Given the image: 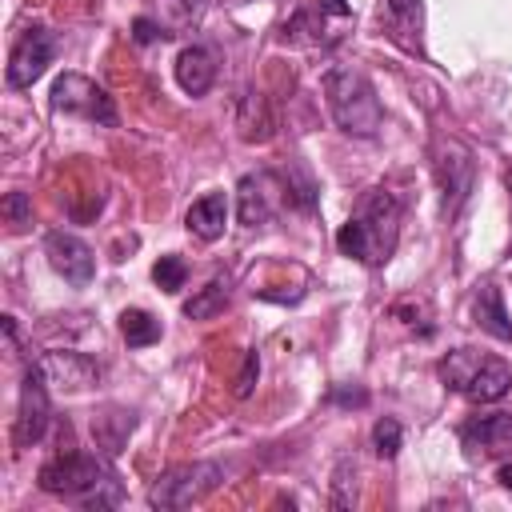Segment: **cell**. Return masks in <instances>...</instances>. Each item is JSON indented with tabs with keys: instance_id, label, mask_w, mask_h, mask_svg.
Returning a JSON list of instances; mask_svg holds the SVG:
<instances>
[{
	"instance_id": "9c48e42d",
	"label": "cell",
	"mask_w": 512,
	"mask_h": 512,
	"mask_svg": "<svg viewBox=\"0 0 512 512\" xmlns=\"http://www.w3.org/2000/svg\"><path fill=\"white\" fill-rule=\"evenodd\" d=\"M44 256H48V264H52L68 284H76V288L92 284V276H96V256H92V248H88L80 236L64 232V228H56V232L44 236Z\"/></svg>"
},
{
	"instance_id": "83f0119b",
	"label": "cell",
	"mask_w": 512,
	"mask_h": 512,
	"mask_svg": "<svg viewBox=\"0 0 512 512\" xmlns=\"http://www.w3.org/2000/svg\"><path fill=\"white\" fill-rule=\"evenodd\" d=\"M256 376H260V356L248 352V356H244V368H240V376H236V396H248L252 384H256Z\"/></svg>"
},
{
	"instance_id": "cb8c5ba5",
	"label": "cell",
	"mask_w": 512,
	"mask_h": 512,
	"mask_svg": "<svg viewBox=\"0 0 512 512\" xmlns=\"http://www.w3.org/2000/svg\"><path fill=\"white\" fill-rule=\"evenodd\" d=\"M152 280L164 288V292H180L184 280H188V264L180 256H160L156 268H152Z\"/></svg>"
},
{
	"instance_id": "277c9868",
	"label": "cell",
	"mask_w": 512,
	"mask_h": 512,
	"mask_svg": "<svg viewBox=\"0 0 512 512\" xmlns=\"http://www.w3.org/2000/svg\"><path fill=\"white\" fill-rule=\"evenodd\" d=\"M220 480H224V468L212 460L176 464L164 476H156V484L148 488V504L152 508H188V504L204 500Z\"/></svg>"
},
{
	"instance_id": "5b68a950",
	"label": "cell",
	"mask_w": 512,
	"mask_h": 512,
	"mask_svg": "<svg viewBox=\"0 0 512 512\" xmlns=\"http://www.w3.org/2000/svg\"><path fill=\"white\" fill-rule=\"evenodd\" d=\"M108 472H104V464L96 460V456H88V452H60V456H52L44 468H40V488L48 492V496H64V500H84L100 480H104Z\"/></svg>"
},
{
	"instance_id": "d4e9b609",
	"label": "cell",
	"mask_w": 512,
	"mask_h": 512,
	"mask_svg": "<svg viewBox=\"0 0 512 512\" xmlns=\"http://www.w3.org/2000/svg\"><path fill=\"white\" fill-rule=\"evenodd\" d=\"M388 12L396 16V24L404 32L420 36V28H424V0H388Z\"/></svg>"
},
{
	"instance_id": "4316f807",
	"label": "cell",
	"mask_w": 512,
	"mask_h": 512,
	"mask_svg": "<svg viewBox=\"0 0 512 512\" xmlns=\"http://www.w3.org/2000/svg\"><path fill=\"white\" fill-rule=\"evenodd\" d=\"M132 36H136V44H152V40H164L168 32H164V24H160V20H152V16H136Z\"/></svg>"
},
{
	"instance_id": "7402d4cb",
	"label": "cell",
	"mask_w": 512,
	"mask_h": 512,
	"mask_svg": "<svg viewBox=\"0 0 512 512\" xmlns=\"http://www.w3.org/2000/svg\"><path fill=\"white\" fill-rule=\"evenodd\" d=\"M328 504H332V508H352V504H356V464H352V460H340V464H336Z\"/></svg>"
},
{
	"instance_id": "f546056e",
	"label": "cell",
	"mask_w": 512,
	"mask_h": 512,
	"mask_svg": "<svg viewBox=\"0 0 512 512\" xmlns=\"http://www.w3.org/2000/svg\"><path fill=\"white\" fill-rule=\"evenodd\" d=\"M496 480H500V488H508V492H512V464H500Z\"/></svg>"
},
{
	"instance_id": "3957f363",
	"label": "cell",
	"mask_w": 512,
	"mask_h": 512,
	"mask_svg": "<svg viewBox=\"0 0 512 512\" xmlns=\"http://www.w3.org/2000/svg\"><path fill=\"white\" fill-rule=\"evenodd\" d=\"M440 380L476 404H492L512 392V364L500 356H488V352L456 348L440 360Z\"/></svg>"
},
{
	"instance_id": "4dcf8cb0",
	"label": "cell",
	"mask_w": 512,
	"mask_h": 512,
	"mask_svg": "<svg viewBox=\"0 0 512 512\" xmlns=\"http://www.w3.org/2000/svg\"><path fill=\"white\" fill-rule=\"evenodd\" d=\"M508 188H512V172H508Z\"/></svg>"
},
{
	"instance_id": "6da1fadb",
	"label": "cell",
	"mask_w": 512,
	"mask_h": 512,
	"mask_svg": "<svg viewBox=\"0 0 512 512\" xmlns=\"http://www.w3.org/2000/svg\"><path fill=\"white\" fill-rule=\"evenodd\" d=\"M400 236V204L388 188H368L360 196V208L340 224L336 248L368 268H380L392 260Z\"/></svg>"
},
{
	"instance_id": "44dd1931",
	"label": "cell",
	"mask_w": 512,
	"mask_h": 512,
	"mask_svg": "<svg viewBox=\"0 0 512 512\" xmlns=\"http://www.w3.org/2000/svg\"><path fill=\"white\" fill-rule=\"evenodd\" d=\"M156 4H160L164 32L168 36L180 32V28H188V24H196L204 16V8H208V0H156Z\"/></svg>"
},
{
	"instance_id": "5bb4252c",
	"label": "cell",
	"mask_w": 512,
	"mask_h": 512,
	"mask_svg": "<svg viewBox=\"0 0 512 512\" xmlns=\"http://www.w3.org/2000/svg\"><path fill=\"white\" fill-rule=\"evenodd\" d=\"M184 224L196 240H216L224 236L228 224V196L224 192H204L200 200H192V208L184 212Z\"/></svg>"
},
{
	"instance_id": "9a60e30c",
	"label": "cell",
	"mask_w": 512,
	"mask_h": 512,
	"mask_svg": "<svg viewBox=\"0 0 512 512\" xmlns=\"http://www.w3.org/2000/svg\"><path fill=\"white\" fill-rule=\"evenodd\" d=\"M236 216L244 228H256L272 216V180L268 176H244L236 184Z\"/></svg>"
},
{
	"instance_id": "30bf717a",
	"label": "cell",
	"mask_w": 512,
	"mask_h": 512,
	"mask_svg": "<svg viewBox=\"0 0 512 512\" xmlns=\"http://www.w3.org/2000/svg\"><path fill=\"white\" fill-rule=\"evenodd\" d=\"M436 176L444 188V212L456 216L460 204L472 192V152L456 140H440V156H436Z\"/></svg>"
},
{
	"instance_id": "484cf974",
	"label": "cell",
	"mask_w": 512,
	"mask_h": 512,
	"mask_svg": "<svg viewBox=\"0 0 512 512\" xmlns=\"http://www.w3.org/2000/svg\"><path fill=\"white\" fill-rule=\"evenodd\" d=\"M4 216L12 220V228L32 224V204H28V196H24V192H8V196H4Z\"/></svg>"
},
{
	"instance_id": "8fae6325",
	"label": "cell",
	"mask_w": 512,
	"mask_h": 512,
	"mask_svg": "<svg viewBox=\"0 0 512 512\" xmlns=\"http://www.w3.org/2000/svg\"><path fill=\"white\" fill-rule=\"evenodd\" d=\"M460 444L468 456H500L512 452V412H484L460 424Z\"/></svg>"
},
{
	"instance_id": "ba28073f",
	"label": "cell",
	"mask_w": 512,
	"mask_h": 512,
	"mask_svg": "<svg viewBox=\"0 0 512 512\" xmlns=\"http://www.w3.org/2000/svg\"><path fill=\"white\" fill-rule=\"evenodd\" d=\"M52 56H56L52 32H48L44 24L24 28L20 40H16L12 52H8V72H4V76H8V88H32V84L48 72Z\"/></svg>"
},
{
	"instance_id": "7c38bea8",
	"label": "cell",
	"mask_w": 512,
	"mask_h": 512,
	"mask_svg": "<svg viewBox=\"0 0 512 512\" xmlns=\"http://www.w3.org/2000/svg\"><path fill=\"white\" fill-rule=\"evenodd\" d=\"M40 368L56 388H68V392H80V388L96 384V376H100V368L80 352H48Z\"/></svg>"
},
{
	"instance_id": "8992f818",
	"label": "cell",
	"mask_w": 512,
	"mask_h": 512,
	"mask_svg": "<svg viewBox=\"0 0 512 512\" xmlns=\"http://www.w3.org/2000/svg\"><path fill=\"white\" fill-rule=\"evenodd\" d=\"M52 108L56 112H68V116H84V120L104 124V128H116V120H120L112 96L96 80H88L80 72L56 76V84H52Z\"/></svg>"
},
{
	"instance_id": "7a4b0ae2",
	"label": "cell",
	"mask_w": 512,
	"mask_h": 512,
	"mask_svg": "<svg viewBox=\"0 0 512 512\" xmlns=\"http://www.w3.org/2000/svg\"><path fill=\"white\" fill-rule=\"evenodd\" d=\"M324 104L348 136H376L384 124L380 96L360 68H348V64L328 68L324 72Z\"/></svg>"
},
{
	"instance_id": "4fadbf2b",
	"label": "cell",
	"mask_w": 512,
	"mask_h": 512,
	"mask_svg": "<svg viewBox=\"0 0 512 512\" xmlns=\"http://www.w3.org/2000/svg\"><path fill=\"white\" fill-rule=\"evenodd\" d=\"M212 80H216V56L204 44L180 48V56H176V84L188 96H204L212 88Z\"/></svg>"
},
{
	"instance_id": "d6986e66",
	"label": "cell",
	"mask_w": 512,
	"mask_h": 512,
	"mask_svg": "<svg viewBox=\"0 0 512 512\" xmlns=\"http://www.w3.org/2000/svg\"><path fill=\"white\" fill-rule=\"evenodd\" d=\"M224 304H228V284L224 280H208L192 300H184V316L188 320H208V316L224 312Z\"/></svg>"
},
{
	"instance_id": "2e32d148",
	"label": "cell",
	"mask_w": 512,
	"mask_h": 512,
	"mask_svg": "<svg viewBox=\"0 0 512 512\" xmlns=\"http://www.w3.org/2000/svg\"><path fill=\"white\" fill-rule=\"evenodd\" d=\"M472 316H476V324H480L488 336H496V340H512V320H508V308H504L496 284H484V288L476 292V300H472Z\"/></svg>"
},
{
	"instance_id": "ac0fdd59",
	"label": "cell",
	"mask_w": 512,
	"mask_h": 512,
	"mask_svg": "<svg viewBox=\"0 0 512 512\" xmlns=\"http://www.w3.org/2000/svg\"><path fill=\"white\" fill-rule=\"evenodd\" d=\"M160 320L152 316V312H144V308H128V312H120V336L128 340V348H148V344H156L160 340Z\"/></svg>"
},
{
	"instance_id": "f1b7e54d",
	"label": "cell",
	"mask_w": 512,
	"mask_h": 512,
	"mask_svg": "<svg viewBox=\"0 0 512 512\" xmlns=\"http://www.w3.org/2000/svg\"><path fill=\"white\" fill-rule=\"evenodd\" d=\"M316 4H320L328 16H340V20L348 16V4H344V0H316Z\"/></svg>"
},
{
	"instance_id": "ffe728a7",
	"label": "cell",
	"mask_w": 512,
	"mask_h": 512,
	"mask_svg": "<svg viewBox=\"0 0 512 512\" xmlns=\"http://www.w3.org/2000/svg\"><path fill=\"white\" fill-rule=\"evenodd\" d=\"M132 412H108V416H100L96 424H92V436H96V444L104 448V452H120V444L128 440V432H132Z\"/></svg>"
},
{
	"instance_id": "52a82bcc",
	"label": "cell",
	"mask_w": 512,
	"mask_h": 512,
	"mask_svg": "<svg viewBox=\"0 0 512 512\" xmlns=\"http://www.w3.org/2000/svg\"><path fill=\"white\" fill-rule=\"evenodd\" d=\"M52 420V400H48V376L40 364H32L24 372L20 384V404H16V424H12V448L24 452L32 444H40V436L48 432Z\"/></svg>"
},
{
	"instance_id": "e0dca14e",
	"label": "cell",
	"mask_w": 512,
	"mask_h": 512,
	"mask_svg": "<svg viewBox=\"0 0 512 512\" xmlns=\"http://www.w3.org/2000/svg\"><path fill=\"white\" fill-rule=\"evenodd\" d=\"M240 136L252 140V144H264V140L272 136V116H268L260 92H248V96L240 100Z\"/></svg>"
},
{
	"instance_id": "603a6c76",
	"label": "cell",
	"mask_w": 512,
	"mask_h": 512,
	"mask_svg": "<svg viewBox=\"0 0 512 512\" xmlns=\"http://www.w3.org/2000/svg\"><path fill=\"white\" fill-rule=\"evenodd\" d=\"M400 444H404L400 424H396L392 416L376 420V428H372V448H376V456H380V460H392V456L400 452Z\"/></svg>"
}]
</instances>
